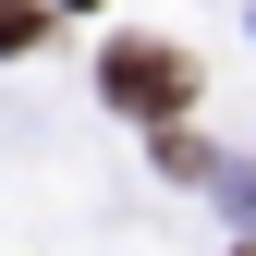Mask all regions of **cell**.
<instances>
[{"label": "cell", "instance_id": "cell-1", "mask_svg": "<svg viewBox=\"0 0 256 256\" xmlns=\"http://www.w3.org/2000/svg\"><path fill=\"white\" fill-rule=\"evenodd\" d=\"M98 86H110L122 110H146V122H171L183 98H196V61H183V49H158V37H122V49L98 61Z\"/></svg>", "mask_w": 256, "mask_h": 256}, {"label": "cell", "instance_id": "cell-2", "mask_svg": "<svg viewBox=\"0 0 256 256\" xmlns=\"http://www.w3.org/2000/svg\"><path fill=\"white\" fill-rule=\"evenodd\" d=\"M49 37V12H37V0H0V49H37Z\"/></svg>", "mask_w": 256, "mask_h": 256}]
</instances>
